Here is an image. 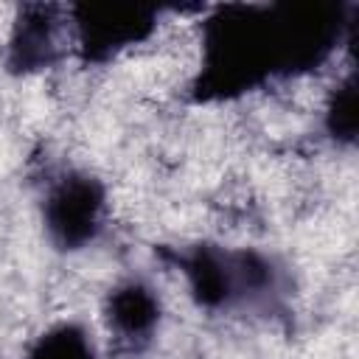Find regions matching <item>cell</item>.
<instances>
[{
    "label": "cell",
    "instance_id": "6da1fadb",
    "mask_svg": "<svg viewBox=\"0 0 359 359\" xmlns=\"http://www.w3.org/2000/svg\"><path fill=\"white\" fill-rule=\"evenodd\" d=\"M42 359V356H36ZM59 359H87V348L76 339H59Z\"/></svg>",
    "mask_w": 359,
    "mask_h": 359
}]
</instances>
